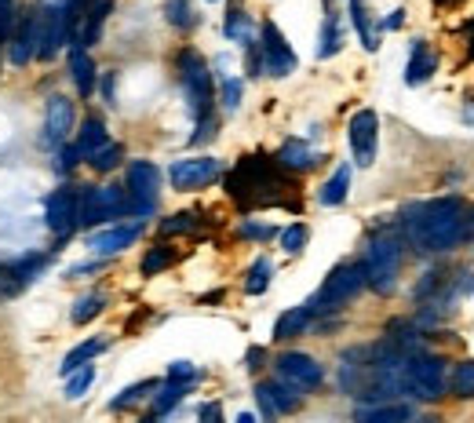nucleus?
<instances>
[{"label":"nucleus","instance_id":"nucleus-1","mask_svg":"<svg viewBox=\"0 0 474 423\" xmlns=\"http://www.w3.org/2000/svg\"><path fill=\"white\" fill-rule=\"evenodd\" d=\"M474 234V212L460 198H434L402 212V241L420 256H445Z\"/></svg>","mask_w":474,"mask_h":423},{"label":"nucleus","instance_id":"nucleus-2","mask_svg":"<svg viewBox=\"0 0 474 423\" xmlns=\"http://www.w3.org/2000/svg\"><path fill=\"white\" fill-rule=\"evenodd\" d=\"M226 190H230V198H237L241 205H289V198H285L289 183L278 175V168L266 158H245L226 175Z\"/></svg>","mask_w":474,"mask_h":423},{"label":"nucleus","instance_id":"nucleus-3","mask_svg":"<svg viewBox=\"0 0 474 423\" xmlns=\"http://www.w3.org/2000/svg\"><path fill=\"white\" fill-rule=\"evenodd\" d=\"M402 256H405V241H402V234H394V230H376V234L369 238L362 271H365V285L376 296H390L394 289H398Z\"/></svg>","mask_w":474,"mask_h":423},{"label":"nucleus","instance_id":"nucleus-4","mask_svg":"<svg viewBox=\"0 0 474 423\" xmlns=\"http://www.w3.org/2000/svg\"><path fill=\"white\" fill-rule=\"evenodd\" d=\"M179 81H183V95H186V110L193 121H208L212 118V106H216V85H212V73L208 62L197 55V52H179Z\"/></svg>","mask_w":474,"mask_h":423},{"label":"nucleus","instance_id":"nucleus-5","mask_svg":"<svg viewBox=\"0 0 474 423\" xmlns=\"http://www.w3.org/2000/svg\"><path fill=\"white\" fill-rule=\"evenodd\" d=\"M405 391L420 402H438L449 391V362L438 354H409L405 362Z\"/></svg>","mask_w":474,"mask_h":423},{"label":"nucleus","instance_id":"nucleus-6","mask_svg":"<svg viewBox=\"0 0 474 423\" xmlns=\"http://www.w3.org/2000/svg\"><path fill=\"white\" fill-rule=\"evenodd\" d=\"M125 194H128V216L150 219L161 201V172L153 161H132L125 172Z\"/></svg>","mask_w":474,"mask_h":423},{"label":"nucleus","instance_id":"nucleus-7","mask_svg":"<svg viewBox=\"0 0 474 423\" xmlns=\"http://www.w3.org/2000/svg\"><path fill=\"white\" fill-rule=\"evenodd\" d=\"M362 289H365V271H362V263H343V266H336V271L325 278L322 292L310 299L314 318H318V314H329V311H339V306H347Z\"/></svg>","mask_w":474,"mask_h":423},{"label":"nucleus","instance_id":"nucleus-8","mask_svg":"<svg viewBox=\"0 0 474 423\" xmlns=\"http://www.w3.org/2000/svg\"><path fill=\"white\" fill-rule=\"evenodd\" d=\"M121 216H128L125 186H85L81 190V226L99 230Z\"/></svg>","mask_w":474,"mask_h":423},{"label":"nucleus","instance_id":"nucleus-9","mask_svg":"<svg viewBox=\"0 0 474 423\" xmlns=\"http://www.w3.org/2000/svg\"><path fill=\"white\" fill-rule=\"evenodd\" d=\"M113 12V0H66L69 15V45L92 48L99 41V33Z\"/></svg>","mask_w":474,"mask_h":423},{"label":"nucleus","instance_id":"nucleus-10","mask_svg":"<svg viewBox=\"0 0 474 423\" xmlns=\"http://www.w3.org/2000/svg\"><path fill=\"white\" fill-rule=\"evenodd\" d=\"M256 48H259V66H263L266 77H289V73H296L299 59H296V52H292V45L285 41V33L278 29V22L263 19Z\"/></svg>","mask_w":474,"mask_h":423},{"label":"nucleus","instance_id":"nucleus-11","mask_svg":"<svg viewBox=\"0 0 474 423\" xmlns=\"http://www.w3.org/2000/svg\"><path fill=\"white\" fill-rule=\"evenodd\" d=\"M45 19H48V4H29V12L19 19V26L8 37V62L26 66L29 59H37V48H41V37H45Z\"/></svg>","mask_w":474,"mask_h":423},{"label":"nucleus","instance_id":"nucleus-12","mask_svg":"<svg viewBox=\"0 0 474 423\" xmlns=\"http://www.w3.org/2000/svg\"><path fill=\"white\" fill-rule=\"evenodd\" d=\"M45 223L59 241L69 238L73 230L81 226V190H73V186L52 190L48 201H45Z\"/></svg>","mask_w":474,"mask_h":423},{"label":"nucleus","instance_id":"nucleus-13","mask_svg":"<svg viewBox=\"0 0 474 423\" xmlns=\"http://www.w3.org/2000/svg\"><path fill=\"white\" fill-rule=\"evenodd\" d=\"M347 135H350V153H354V165H376V150H380V118L376 110H358L347 125Z\"/></svg>","mask_w":474,"mask_h":423},{"label":"nucleus","instance_id":"nucleus-14","mask_svg":"<svg viewBox=\"0 0 474 423\" xmlns=\"http://www.w3.org/2000/svg\"><path fill=\"white\" fill-rule=\"evenodd\" d=\"M274 369H278V379H285L296 391H314V387H322V379H325V369L303 351H285L274 362Z\"/></svg>","mask_w":474,"mask_h":423},{"label":"nucleus","instance_id":"nucleus-15","mask_svg":"<svg viewBox=\"0 0 474 423\" xmlns=\"http://www.w3.org/2000/svg\"><path fill=\"white\" fill-rule=\"evenodd\" d=\"M143 230H146L143 219H135V223H110V226H99V230H92V234H88V248H92L95 256H117V252L132 248V241H139Z\"/></svg>","mask_w":474,"mask_h":423},{"label":"nucleus","instance_id":"nucleus-16","mask_svg":"<svg viewBox=\"0 0 474 423\" xmlns=\"http://www.w3.org/2000/svg\"><path fill=\"white\" fill-rule=\"evenodd\" d=\"M223 175V165L216 158H183L168 168V183L176 190H201Z\"/></svg>","mask_w":474,"mask_h":423},{"label":"nucleus","instance_id":"nucleus-17","mask_svg":"<svg viewBox=\"0 0 474 423\" xmlns=\"http://www.w3.org/2000/svg\"><path fill=\"white\" fill-rule=\"evenodd\" d=\"M73 102L66 95H52L48 99V110H45V132H41V146L45 150H59L69 132H73Z\"/></svg>","mask_w":474,"mask_h":423},{"label":"nucleus","instance_id":"nucleus-18","mask_svg":"<svg viewBox=\"0 0 474 423\" xmlns=\"http://www.w3.org/2000/svg\"><path fill=\"white\" fill-rule=\"evenodd\" d=\"M48 263H52V256H22V259H15L8 271H0V296L26 292L37 278L48 271Z\"/></svg>","mask_w":474,"mask_h":423},{"label":"nucleus","instance_id":"nucleus-19","mask_svg":"<svg viewBox=\"0 0 474 423\" xmlns=\"http://www.w3.org/2000/svg\"><path fill=\"white\" fill-rule=\"evenodd\" d=\"M256 402L266 416H282V412H296L303 405V391L289 387L285 379H270V383H259L256 387Z\"/></svg>","mask_w":474,"mask_h":423},{"label":"nucleus","instance_id":"nucleus-20","mask_svg":"<svg viewBox=\"0 0 474 423\" xmlns=\"http://www.w3.org/2000/svg\"><path fill=\"white\" fill-rule=\"evenodd\" d=\"M66 45H69V15H66V0H62V4H52L48 8L45 37H41V48H37V59L52 62Z\"/></svg>","mask_w":474,"mask_h":423},{"label":"nucleus","instance_id":"nucleus-21","mask_svg":"<svg viewBox=\"0 0 474 423\" xmlns=\"http://www.w3.org/2000/svg\"><path fill=\"white\" fill-rule=\"evenodd\" d=\"M438 73V52H434L427 41H413V52H409V66H405V85H423L430 77Z\"/></svg>","mask_w":474,"mask_h":423},{"label":"nucleus","instance_id":"nucleus-22","mask_svg":"<svg viewBox=\"0 0 474 423\" xmlns=\"http://www.w3.org/2000/svg\"><path fill=\"white\" fill-rule=\"evenodd\" d=\"M413 409L405 402H372V405H358L354 423H409Z\"/></svg>","mask_w":474,"mask_h":423},{"label":"nucleus","instance_id":"nucleus-23","mask_svg":"<svg viewBox=\"0 0 474 423\" xmlns=\"http://www.w3.org/2000/svg\"><path fill=\"white\" fill-rule=\"evenodd\" d=\"M95 62H92V55H88V48H77V45H69V81H73V88L81 92L85 99L95 92Z\"/></svg>","mask_w":474,"mask_h":423},{"label":"nucleus","instance_id":"nucleus-24","mask_svg":"<svg viewBox=\"0 0 474 423\" xmlns=\"http://www.w3.org/2000/svg\"><path fill=\"white\" fill-rule=\"evenodd\" d=\"M318 161H322V153L310 150L303 139H289V142L278 150V168H289V172H310Z\"/></svg>","mask_w":474,"mask_h":423},{"label":"nucleus","instance_id":"nucleus-25","mask_svg":"<svg viewBox=\"0 0 474 423\" xmlns=\"http://www.w3.org/2000/svg\"><path fill=\"white\" fill-rule=\"evenodd\" d=\"M310 321H314V306L310 303H303V306H292V311H285L282 318H278V325H274V339H296V336H303L306 329H310Z\"/></svg>","mask_w":474,"mask_h":423},{"label":"nucleus","instance_id":"nucleus-26","mask_svg":"<svg viewBox=\"0 0 474 423\" xmlns=\"http://www.w3.org/2000/svg\"><path fill=\"white\" fill-rule=\"evenodd\" d=\"M350 22H354V29H358V37H362V48L376 52L380 48V29H376V22L369 15V0H350Z\"/></svg>","mask_w":474,"mask_h":423},{"label":"nucleus","instance_id":"nucleus-27","mask_svg":"<svg viewBox=\"0 0 474 423\" xmlns=\"http://www.w3.org/2000/svg\"><path fill=\"white\" fill-rule=\"evenodd\" d=\"M110 142V135H106V125L99 121V118H88L85 125H81V132H77V153H81V161H88L95 150H102Z\"/></svg>","mask_w":474,"mask_h":423},{"label":"nucleus","instance_id":"nucleus-28","mask_svg":"<svg viewBox=\"0 0 474 423\" xmlns=\"http://www.w3.org/2000/svg\"><path fill=\"white\" fill-rule=\"evenodd\" d=\"M106 351V339L102 336H95V339H85V343H77V347L62 358V365H59V372L62 376H69V372H77V369H81V365H88L95 354H102Z\"/></svg>","mask_w":474,"mask_h":423},{"label":"nucleus","instance_id":"nucleus-29","mask_svg":"<svg viewBox=\"0 0 474 423\" xmlns=\"http://www.w3.org/2000/svg\"><path fill=\"white\" fill-rule=\"evenodd\" d=\"M347 194H350V165H339V168L332 172V179L322 186L318 201H322L325 208H336V205H343V201H347Z\"/></svg>","mask_w":474,"mask_h":423},{"label":"nucleus","instance_id":"nucleus-30","mask_svg":"<svg viewBox=\"0 0 474 423\" xmlns=\"http://www.w3.org/2000/svg\"><path fill=\"white\" fill-rule=\"evenodd\" d=\"M339 48H343V22L336 12H329L322 22V37H318V59H332L339 55Z\"/></svg>","mask_w":474,"mask_h":423},{"label":"nucleus","instance_id":"nucleus-31","mask_svg":"<svg viewBox=\"0 0 474 423\" xmlns=\"http://www.w3.org/2000/svg\"><path fill=\"white\" fill-rule=\"evenodd\" d=\"M106 311V296L102 292H88V296H81L73 303V311H69V321L73 325H88L92 318H99Z\"/></svg>","mask_w":474,"mask_h":423},{"label":"nucleus","instance_id":"nucleus-32","mask_svg":"<svg viewBox=\"0 0 474 423\" xmlns=\"http://www.w3.org/2000/svg\"><path fill=\"white\" fill-rule=\"evenodd\" d=\"M165 19L176 29H197V22H201V15H197L190 0H165Z\"/></svg>","mask_w":474,"mask_h":423},{"label":"nucleus","instance_id":"nucleus-33","mask_svg":"<svg viewBox=\"0 0 474 423\" xmlns=\"http://www.w3.org/2000/svg\"><path fill=\"white\" fill-rule=\"evenodd\" d=\"M223 33L230 37V41L252 45V19L241 12V4H233V8L226 12V26H223Z\"/></svg>","mask_w":474,"mask_h":423},{"label":"nucleus","instance_id":"nucleus-34","mask_svg":"<svg viewBox=\"0 0 474 423\" xmlns=\"http://www.w3.org/2000/svg\"><path fill=\"white\" fill-rule=\"evenodd\" d=\"M449 391L456 395V398H474V358H463L456 369H453V376H449Z\"/></svg>","mask_w":474,"mask_h":423},{"label":"nucleus","instance_id":"nucleus-35","mask_svg":"<svg viewBox=\"0 0 474 423\" xmlns=\"http://www.w3.org/2000/svg\"><path fill=\"white\" fill-rule=\"evenodd\" d=\"M186 391H190V383H172V379L165 383V387H157V395H153V416H165L168 409H176Z\"/></svg>","mask_w":474,"mask_h":423},{"label":"nucleus","instance_id":"nucleus-36","mask_svg":"<svg viewBox=\"0 0 474 423\" xmlns=\"http://www.w3.org/2000/svg\"><path fill=\"white\" fill-rule=\"evenodd\" d=\"M157 391V379H143V383H132V387H125L121 395H117L113 402H110V409L113 412H121V409H132V405H139L146 395H153Z\"/></svg>","mask_w":474,"mask_h":423},{"label":"nucleus","instance_id":"nucleus-37","mask_svg":"<svg viewBox=\"0 0 474 423\" xmlns=\"http://www.w3.org/2000/svg\"><path fill=\"white\" fill-rule=\"evenodd\" d=\"M270 274H274L270 259L259 256V259L249 266V274H245V292H249V296H263V292L270 289Z\"/></svg>","mask_w":474,"mask_h":423},{"label":"nucleus","instance_id":"nucleus-38","mask_svg":"<svg viewBox=\"0 0 474 423\" xmlns=\"http://www.w3.org/2000/svg\"><path fill=\"white\" fill-rule=\"evenodd\" d=\"M92 383H95V369H92V365H81L77 372H69V376H66V398H69V402L85 398Z\"/></svg>","mask_w":474,"mask_h":423},{"label":"nucleus","instance_id":"nucleus-39","mask_svg":"<svg viewBox=\"0 0 474 423\" xmlns=\"http://www.w3.org/2000/svg\"><path fill=\"white\" fill-rule=\"evenodd\" d=\"M121 158H125L121 142H106L102 150H95V153H92V158H88V165H92L95 172H113L117 165H121Z\"/></svg>","mask_w":474,"mask_h":423},{"label":"nucleus","instance_id":"nucleus-40","mask_svg":"<svg viewBox=\"0 0 474 423\" xmlns=\"http://www.w3.org/2000/svg\"><path fill=\"white\" fill-rule=\"evenodd\" d=\"M172 263H176V252H172V248H165V245H157V248H150V252L143 256V274H146V278H153V274L168 271Z\"/></svg>","mask_w":474,"mask_h":423},{"label":"nucleus","instance_id":"nucleus-41","mask_svg":"<svg viewBox=\"0 0 474 423\" xmlns=\"http://www.w3.org/2000/svg\"><path fill=\"white\" fill-rule=\"evenodd\" d=\"M306 241H310V230H306L303 223H292V226L282 230V248H285L289 256H299V252L306 248Z\"/></svg>","mask_w":474,"mask_h":423},{"label":"nucleus","instance_id":"nucleus-42","mask_svg":"<svg viewBox=\"0 0 474 423\" xmlns=\"http://www.w3.org/2000/svg\"><path fill=\"white\" fill-rule=\"evenodd\" d=\"M190 230H197V216H190V212H179L161 223V234H190Z\"/></svg>","mask_w":474,"mask_h":423},{"label":"nucleus","instance_id":"nucleus-43","mask_svg":"<svg viewBox=\"0 0 474 423\" xmlns=\"http://www.w3.org/2000/svg\"><path fill=\"white\" fill-rule=\"evenodd\" d=\"M241 106V81L237 77H223V110H237Z\"/></svg>","mask_w":474,"mask_h":423},{"label":"nucleus","instance_id":"nucleus-44","mask_svg":"<svg viewBox=\"0 0 474 423\" xmlns=\"http://www.w3.org/2000/svg\"><path fill=\"white\" fill-rule=\"evenodd\" d=\"M12 26H15V0H0V41L12 37Z\"/></svg>","mask_w":474,"mask_h":423},{"label":"nucleus","instance_id":"nucleus-45","mask_svg":"<svg viewBox=\"0 0 474 423\" xmlns=\"http://www.w3.org/2000/svg\"><path fill=\"white\" fill-rule=\"evenodd\" d=\"M197 376H201V372H197L190 362H172V365H168V379H172V383H193Z\"/></svg>","mask_w":474,"mask_h":423},{"label":"nucleus","instance_id":"nucleus-46","mask_svg":"<svg viewBox=\"0 0 474 423\" xmlns=\"http://www.w3.org/2000/svg\"><path fill=\"white\" fill-rule=\"evenodd\" d=\"M241 234H245V238H256V241H266V238H274V226H263V223H241Z\"/></svg>","mask_w":474,"mask_h":423},{"label":"nucleus","instance_id":"nucleus-47","mask_svg":"<svg viewBox=\"0 0 474 423\" xmlns=\"http://www.w3.org/2000/svg\"><path fill=\"white\" fill-rule=\"evenodd\" d=\"M216 135V121L208 118V121H197V135H190V146H201V142H208Z\"/></svg>","mask_w":474,"mask_h":423},{"label":"nucleus","instance_id":"nucleus-48","mask_svg":"<svg viewBox=\"0 0 474 423\" xmlns=\"http://www.w3.org/2000/svg\"><path fill=\"white\" fill-rule=\"evenodd\" d=\"M77 161H81V153H77V146H62V153H59V172L77 168Z\"/></svg>","mask_w":474,"mask_h":423},{"label":"nucleus","instance_id":"nucleus-49","mask_svg":"<svg viewBox=\"0 0 474 423\" xmlns=\"http://www.w3.org/2000/svg\"><path fill=\"white\" fill-rule=\"evenodd\" d=\"M263 358H266V351L263 347H252L249 354H245V362H249V369L256 372V369H263Z\"/></svg>","mask_w":474,"mask_h":423},{"label":"nucleus","instance_id":"nucleus-50","mask_svg":"<svg viewBox=\"0 0 474 423\" xmlns=\"http://www.w3.org/2000/svg\"><path fill=\"white\" fill-rule=\"evenodd\" d=\"M201 423H219V405L216 402L201 405Z\"/></svg>","mask_w":474,"mask_h":423},{"label":"nucleus","instance_id":"nucleus-51","mask_svg":"<svg viewBox=\"0 0 474 423\" xmlns=\"http://www.w3.org/2000/svg\"><path fill=\"white\" fill-rule=\"evenodd\" d=\"M402 22H405V12H402V8H398V12H390V19H387V22H383V29H398V26H402Z\"/></svg>","mask_w":474,"mask_h":423},{"label":"nucleus","instance_id":"nucleus-52","mask_svg":"<svg viewBox=\"0 0 474 423\" xmlns=\"http://www.w3.org/2000/svg\"><path fill=\"white\" fill-rule=\"evenodd\" d=\"M409 423H442L438 416H423V419H409Z\"/></svg>","mask_w":474,"mask_h":423},{"label":"nucleus","instance_id":"nucleus-53","mask_svg":"<svg viewBox=\"0 0 474 423\" xmlns=\"http://www.w3.org/2000/svg\"><path fill=\"white\" fill-rule=\"evenodd\" d=\"M237 423H256V416L252 412H241V416H237Z\"/></svg>","mask_w":474,"mask_h":423},{"label":"nucleus","instance_id":"nucleus-54","mask_svg":"<svg viewBox=\"0 0 474 423\" xmlns=\"http://www.w3.org/2000/svg\"><path fill=\"white\" fill-rule=\"evenodd\" d=\"M438 4H445V8H449V4H460V0H438Z\"/></svg>","mask_w":474,"mask_h":423},{"label":"nucleus","instance_id":"nucleus-55","mask_svg":"<svg viewBox=\"0 0 474 423\" xmlns=\"http://www.w3.org/2000/svg\"><path fill=\"white\" fill-rule=\"evenodd\" d=\"M208 4H216V0H208Z\"/></svg>","mask_w":474,"mask_h":423}]
</instances>
